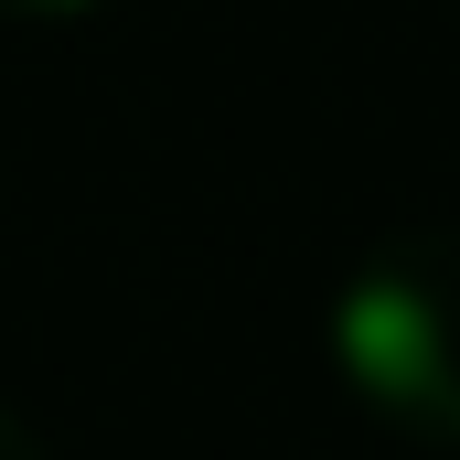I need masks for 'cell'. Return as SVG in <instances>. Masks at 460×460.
Listing matches in <instances>:
<instances>
[{
	"mask_svg": "<svg viewBox=\"0 0 460 460\" xmlns=\"http://www.w3.org/2000/svg\"><path fill=\"white\" fill-rule=\"evenodd\" d=\"M0 460H43V439H32V429H22L11 407H0Z\"/></svg>",
	"mask_w": 460,
	"mask_h": 460,
	"instance_id": "3957f363",
	"label": "cell"
},
{
	"mask_svg": "<svg viewBox=\"0 0 460 460\" xmlns=\"http://www.w3.org/2000/svg\"><path fill=\"white\" fill-rule=\"evenodd\" d=\"M332 375L343 396L418 439V450H460V226H407L353 257L332 289Z\"/></svg>",
	"mask_w": 460,
	"mask_h": 460,
	"instance_id": "6da1fadb",
	"label": "cell"
},
{
	"mask_svg": "<svg viewBox=\"0 0 460 460\" xmlns=\"http://www.w3.org/2000/svg\"><path fill=\"white\" fill-rule=\"evenodd\" d=\"M11 22H32V32H75V22H97L108 0H0Z\"/></svg>",
	"mask_w": 460,
	"mask_h": 460,
	"instance_id": "7a4b0ae2",
	"label": "cell"
}]
</instances>
